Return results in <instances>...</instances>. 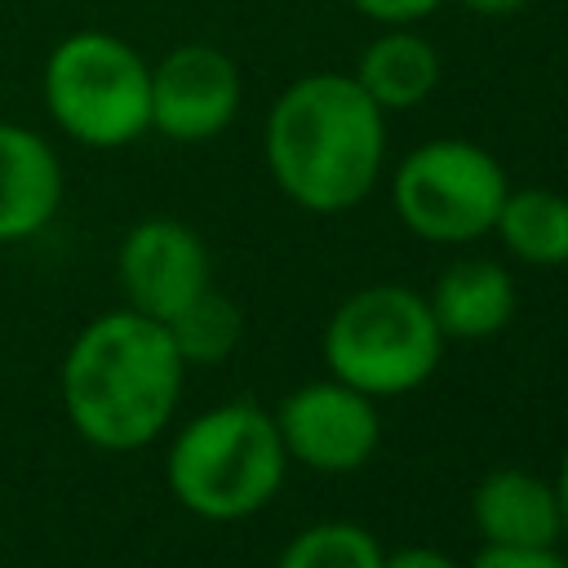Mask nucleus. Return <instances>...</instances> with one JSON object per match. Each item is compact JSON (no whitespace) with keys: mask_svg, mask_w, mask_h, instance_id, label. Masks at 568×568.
I'll return each mask as SVG.
<instances>
[{"mask_svg":"<svg viewBox=\"0 0 568 568\" xmlns=\"http://www.w3.org/2000/svg\"><path fill=\"white\" fill-rule=\"evenodd\" d=\"M240 98V67L217 44L191 40L151 67V129L169 142H209L226 133Z\"/></svg>","mask_w":568,"mask_h":568,"instance_id":"6e6552de","label":"nucleus"},{"mask_svg":"<svg viewBox=\"0 0 568 568\" xmlns=\"http://www.w3.org/2000/svg\"><path fill=\"white\" fill-rule=\"evenodd\" d=\"M470 519L493 546H555L564 537L555 484L528 470H493L470 497Z\"/></svg>","mask_w":568,"mask_h":568,"instance_id":"9b49d317","label":"nucleus"},{"mask_svg":"<svg viewBox=\"0 0 568 568\" xmlns=\"http://www.w3.org/2000/svg\"><path fill=\"white\" fill-rule=\"evenodd\" d=\"M53 124L93 151H115L151 133V62L111 31L62 36L40 75Z\"/></svg>","mask_w":568,"mask_h":568,"instance_id":"20e7f679","label":"nucleus"},{"mask_svg":"<svg viewBox=\"0 0 568 568\" xmlns=\"http://www.w3.org/2000/svg\"><path fill=\"white\" fill-rule=\"evenodd\" d=\"M271 417H275L284 453L324 475L359 470L377 453V439H382L373 399L337 377L288 390Z\"/></svg>","mask_w":568,"mask_h":568,"instance_id":"0eeeda50","label":"nucleus"},{"mask_svg":"<svg viewBox=\"0 0 568 568\" xmlns=\"http://www.w3.org/2000/svg\"><path fill=\"white\" fill-rule=\"evenodd\" d=\"M466 568H568V559L555 546H493V541H484V550Z\"/></svg>","mask_w":568,"mask_h":568,"instance_id":"f3484780","label":"nucleus"},{"mask_svg":"<svg viewBox=\"0 0 568 568\" xmlns=\"http://www.w3.org/2000/svg\"><path fill=\"white\" fill-rule=\"evenodd\" d=\"M351 75L382 111H413L439 84V53L413 27H382V36H373L355 58Z\"/></svg>","mask_w":568,"mask_h":568,"instance_id":"ddd939ff","label":"nucleus"},{"mask_svg":"<svg viewBox=\"0 0 568 568\" xmlns=\"http://www.w3.org/2000/svg\"><path fill=\"white\" fill-rule=\"evenodd\" d=\"M426 302L444 337L479 342V337L501 333L515 320L519 297H515V280L506 266L488 257H462L435 280Z\"/></svg>","mask_w":568,"mask_h":568,"instance_id":"f8f14e48","label":"nucleus"},{"mask_svg":"<svg viewBox=\"0 0 568 568\" xmlns=\"http://www.w3.org/2000/svg\"><path fill=\"white\" fill-rule=\"evenodd\" d=\"M462 9H470L475 18H510V13H519L528 0H457Z\"/></svg>","mask_w":568,"mask_h":568,"instance_id":"aec40b11","label":"nucleus"},{"mask_svg":"<svg viewBox=\"0 0 568 568\" xmlns=\"http://www.w3.org/2000/svg\"><path fill=\"white\" fill-rule=\"evenodd\" d=\"M444 351L430 302L408 284H368L351 293L324 324L328 373L368 399L417 390Z\"/></svg>","mask_w":568,"mask_h":568,"instance_id":"39448f33","label":"nucleus"},{"mask_svg":"<svg viewBox=\"0 0 568 568\" xmlns=\"http://www.w3.org/2000/svg\"><path fill=\"white\" fill-rule=\"evenodd\" d=\"M275 568H382V546L368 528L328 519L302 528L275 559Z\"/></svg>","mask_w":568,"mask_h":568,"instance_id":"dca6fc26","label":"nucleus"},{"mask_svg":"<svg viewBox=\"0 0 568 568\" xmlns=\"http://www.w3.org/2000/svg\"><path fill=\"white\" fill-rule=\"evenodd\" d=\"M555 501H559V519H564V532H568V448L559 457V475H555Z\"/></svg>","mask_w":568,"mask_h":568,"instance_id":"412c9836","label":"nucleus"},{"mask_svg":"<svg viewBox=\"0 0 568 568\" xmlns=\"http://www.w3.org/2000/svg\"><path fill=\"white\" fill-rule=\"evenodd\" d=\"M493 231L506 253L528 266H564L568 262V195L550 186L506 191Z\"/></svg>","mask_w":568,"mask_h":568,"instance_id":"4468645a","label":"nucleus"},{"mask_svg":"<svg viewBox=\"0 0 568 568\" xmlns=\"http://www.w3.org/2000/svg\"><path fill=\"white\" fill-rule=\"evenodd\" d=\"M182 364H222L235 346H240V333H244V320H240V306L226 302L222 293H213V284L186 302L173 320H164Z\"/></svg>","mask_w":568,"mask_h":568,"instance_id":"2eb2a0df","label":"nucleus"},{"mask_svg":"<svg viewBox=\"0 0 568 568\" xmlns=\"http://www.w3.org/2000/svg\"><path fill=\"white\" fill-rule=\"evenodd\" d=\"M448 0H351V9L377 27H417Z\"/></svg>","mask_w":568,"mask_h":568,"instance_id":"a211bd4d","label":"nucleus"},{"mask_svg":"<svg viewBox=\"0 0 568 568\" xmlns=\"http://www.w3.org/2000/svg\"><path fill=\"white\" fill-rule=\"evenodd\" d=\"M58 204H62V164L53 146L36 129L0 120V244L44 231Z\"/></svg>","mask_w":568,"mask_h":568,"instance_id":"9d476101","label":"nucleus"},{"mask_svg":"<svg viewBox=\"0 0 568 568\" xmlns=\"http://www.w3.org/2000/svg\"><path fill=\"white\" fill-rule=\"evenodd\" d=\"M186 364L169 328L133 306L89 320L62 359V408L80 439L106 453L151 444L182 395Z\"/></svg>","mask_w":568,"mask_h":568,"instance_id":"f03ea898","label":"nucleus"},{"mask_svg":"<svg viewBox=\"0 0 568 568\" xmlns=\"http://www.w3.org/2000/svg\"><path fill=\"white\" fill-rule=\"evenodd\" d=\"M288 453L275 417L257 404H217L191 417L164 457V479L178 506L200 519L231 524L257 515L284 484Z\"/></svg>","mask_w":568,"mask_h":568,"instance_id":"7ed1b4c3","label":"nucleus"},{"mask_svg":"<svg viewBox=\"0 0 568 568\" xmlns=\"http://www.w3.org/2000/svg\"><path fill=\"white\" fill-rule=\"evenodd\" d=\"M115 275L133 311L151 320H173L186 302L209 288V248L178 217H142L129 226L115 253Z\"/></svg>","mask_w":568,"mask_h":568,"instance_id":"1a4fd4ad","label":"nucleus"},{"mask_svg":"<svg viewBox=\"0 0 568 568\" xmlns=\"http://www.w3.org/2000/svg\"><path fill=\"white\" fill-rule=\"evenodd\" d=\"M382 568H462V564L435 546H404L395 555H382Z\"/></svg>","mask_w":568,"mask_h":568,"instance_id":"6ab92c4d","label":"nucleus"},{"mask_svg":"<svg viewBox=\"0 0 568 568\" xmlns=\"http://www.w3.org/2000/svg\"><path fill=\"white\" fill-rule=\"evenodd\" d=\"M262 155L284 200L306 213H346L382 178L386 111L351 71L297 75L266 111Z\"/></svg>","mask_w":568,"mask_h":568,"instance_id":"f257e3e1","label":"nucleus"},{"mask_svg":"<svg viewBox=\"0 0 568 568\" xmlns=\"http://www.w3.org/2000/svg\"><path fill=\"white\" fill-rule=\"evenodd\" d=\"M510 182L493 151L466 138H430L390 173L399 222L430 244H470L493 231Z\"/></svg>","mask_w":568,"mask_h":568,"instance_id":"423d86ee","label":"nucleus"}]
</instances>
